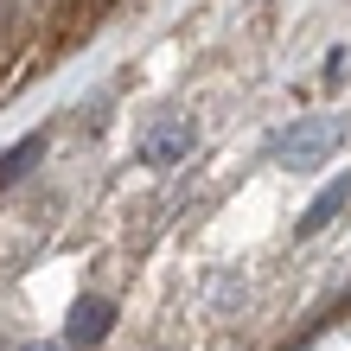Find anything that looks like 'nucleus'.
<instances>
[{"label": "nucleus", "mask_w": 351, "mask_h": 351, "mask_svg": "<svg viewBox=\"0 0 351 351\" xmlns=\"http://www.w3.org/2000/svg\"><path fill=\"white\" fill-rule=\"evenodd\" d=\"M345 141H351L345 115H300V121H287V128H275L262 141V160L281 167V173H319Z\"/></svg>", "instance_id": "1"}, {"label": "nucleus", "mask_w": 351, "mask_h": 351, "mask_svg": "<svg viewBox=\"0 0 351 351\" xmlns=\"http://www.w3.org/2000/svg\"><path fill=\"white\" fill-rule=\"evenodd\" d=\"M198 147V121L192 115H160L154 128H141L134 141V160L141 167H154V173H167V167H185V154Z\"/></svg>", "instance_id": "2"}, {"label": "nucleus", "mask_w": 351, "mask_h": 351, "mask_svg": "<svg viewBox=\"0 0 351 351\" xmlns=\"http://www.w3.org/2000/svg\"><path fill=\"white\" fill-rule=\"evenodd\" d=\"M351 217V167L332 179V185H319L313 192V204L300 211V223H294V243H313V237H326L332 223H345Z\"/></svg>", "instance_id": "3"}, {"label": "nucleus", "mask_w": 351, "mask_h": 351, "mask_svg": "<svg viewBox=\"0 0 351 351\" xmlns=\"http://www.w3.org/2000/svg\"><path fill=\"white\" fill-rule=\"evenodd\" d=\"M109 332H115V300H102V294H77V300H71V319H64V339H71L77 351H96Z\"/></svg>", "instance_id": "4"}, {"label": "nucleus", "mask_w": 351, "mask_h": 351, "mask_svg": "<svg viewBox=\"0 0 351 351\" xmlns=\"http://www.w3.org/2000/svg\"><path fill=\"white\" fill-rule=\"evenodd\" d=\"M38 160H45V134H26V141H13L7 154H0V192H7V185H19L26 179Z\"/></svg>", "instance_id": "5"}, {"label": "nucleus", "mask_w": 351, "mask_h": 351, "mask_svg": "<svg viewBox=\"0 0 351 351\" xmlns=\"http://www.w3.org/2000/svg\"><path fill=\"white\" fill-rule=\"evenodd\" d=\"M326 84H345V77H351V45H339V51H326Z\"/></svg>", "instance_id": "6"}, {"label": "nucleus", "mask_w": 351, "mask_h": 351, "mask_svg": "<svg viewBox=\"0 0 351 351\" xmlns=\"http://www.w3.org/2000/svg\"><path fill=\"white\" fill-rule=\"evenodd\" d=\"M26 351H58V345H26Z\"/></svg>", "instance_id": "7"}]
</instances>
